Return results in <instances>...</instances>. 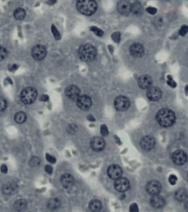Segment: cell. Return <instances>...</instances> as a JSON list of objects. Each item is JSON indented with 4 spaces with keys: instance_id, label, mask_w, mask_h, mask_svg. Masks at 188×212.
<instances>
[{
    "instance_id": "cell-45",
    "label": "cell",
    "mask_w": 188,
    "mask_h": 212,
    "mask_svg": "<svg viewBox=\"0 0 188 212\" xmlns=\"http://www.w3.org/2000/svg\"><path fill=\"white\" fill-rule=\"evenodd\" d=\"M18 69V66L17 65H13L12 66H11V68H10V70H11V71H15L17 69Z\"/></svg>"
},
{
    "instance_id": "cell-34",
    "label": "cell",
    "mask_w": 188,
    "mask_h": 212,
    "mask_svg": "<svg viewBox=\"0 0 188 212\" xmlns=\"http://www.w3.org/2000/svg\"><path fill=\"white\" fill-rule=\"evenodd\" d=\"M167 83L168 85L173 88H174L176 87L177 84L176 82L173 80L172 77L171 76H167Z\"/></svg>"
},
{
    "instance_id": "cell-44",
    "label": "cell",
    "mask_w": 188,
    "mask_h": 212,
    "mask_svg": "<svg viewBox=\"0 0 188 212\" xmlns=\"http://www.w3.org/2000/svg\"><path fill=\"white\" fill-rule=\"evenodd\" d=\"M41 99L42 101H47L49 99V96L46 94H44L41 97Z\"/></svg>"
},
{
    "instance_id": "cell-42",
    "label": "cell",
    "mask_w": 188,
    "mask_h": 212,
    "mask_svg": "<svg viewBox=\"0 0 188 212\" xmlns=\"http://www.w3.org/2000/svg\"><path fill=\"white\" fill-rule=\"evenodd\" d=\"M1 171L2 173H6L8 171V168L6 165H2L1 167Z\"/></svg>"
},
{
    "instance_id": "cell-31",
    "label": "cell",
    "mask_w": 188,
    "mask_h": 212,
    "mask_svg": "<svg viewBox=\"0 0 188 212\" xmlns=\"http://www.w3.org/2000/svg\"><path fill=\"white\" fill-rule=\"evenodd\" d=\"M90 30L93 32H94L95 35H97V36H99V37H101V36H102V35H104L103 31L101 30V29L99 28L96 27H94V26H93V27H91Z\"/></svg>"
},
{
    "instance_id": "cell-21",
    "label": "cell",
    "mask_w": 188,
    "mask_h": 212,
    "mask_svg": "<svg viewBox=\"0 0 188 212\" xmlns=\"http://www.w3.org/2000/svg\"><path fill=\"white\" fill-rule=\"evenodd\" d=\"M61 182L63 187L69 188L73 185L74 182V178L71 175L65 173L62 176L61 178Z\"/></svg>"
},
{
    "instance_id": "cell-41",
    "label": "cell",
    "mask_w": 188,
    "mask_h": 212,
    "mask_svg": "<svg viewBox=\"0 0 188 212\" xmlns=\"http://www.w3.org/2000/svg\"><path fill=\"white\" fill-rule=\"evenodd\" d=\"M46 158L47 160L49 163H54L56 162V158H55L54 157V156H51V155H50L49 154H47L46 155Z\"/></svg>"
},
{
    "instance_id": "cell-26",
    "label": "cell",
    "mask_w": 188,
    "mask_h": 212,
    "mask_svg": "<svg viewBox=\"0 0 188 212\" xmlns=\"http://www.w3.org/2000/svg\"><path fill=\"white\" fill-rule=\"evenodd\" d=\"M89 208L94 212H98L101 208V203L99 200H93L89 204Z\"/></svg>"
},
{
    "instance_id": "cell-32",
    "label": "cell",
    "mask_w": 188,
    "mask_h": 212,
    "mask_svg": "<svg viewBox=\"0 0 188 212\" xmlns=\"http://www.w3.org/2000/svg\"><path fill=\"white\" fill-rule=\"evenodd\" d=\"M7 103L6 99L3 97H0V112L4 111L6 108Z\"/></svg>"
},
{
    "instance_id": "cell-7",
    "label": "cell",
    "mask_w": 188,
    "mask_h": 212,
    "mask_svg": "<svg viewBox=\"0 0 188 212\" xmlns=\"http://www.w3.org/2000/svg\"><path fill=\"white\" fill-rule=\"evenodd\" d=\"M76 101L79 108L84 111L89 109L92 104L91 99L86 95H80Z\"/></svg>"
},
{
    "instance_id": "cell-5",
    "label": "cell",
    "mask_w": 188,
    "mask_h": 212,
    "mask_svg": "<svg viewBox=\"0 0 188 212\" xmlns=\"http://www.w3.org/2000/svg\"><path fill=\"white\" fill-rule=\"evenodd\" d=\"M130 106L129 99L125 96H119L115 99L114 107L118 111H124L128 109Z\"/></svg>"
},
{
    "instance_id": "cell-16",
    "label": "cell",
    "mask_w": 188,
    "mask_h": 212,
    "mask_svg": "<svg viewBox=\"0 0 188 212\" xmlns=\"http://www.w3.org/2000/svg\"><path fill=\"white\" fill-rule=\"evenodd\" d=\"M117 10L122 15H128L131 12V5L128 1L122 0L119 2L117 5Z\"/></svg>"
},
{
    "instance_id": "cell-40",
    "label": "cell",
    "mask_w": 188,
    "mask_h": 212,
    "mask_svg": "<svg viewBox=\"0 0 188 212\" xmlns=\"http://www.w3.org/2000/svg\"><path fill=\"white\" fill-rule=\"evenodd\" d=\"M138 211V206L136 203H133L130 206V212H137Z\"/></svg>"
},
{
    "instance_id": "cell-4",
    "label": "cell",
    "mask_w": 188,
    "mask_h": 212,
    "mask_svg": "<svg viewBox=\"0 0 188 212\" xmlns=\"http://www.w3.org/2000/svg\"><path fill=\"white\" fill-rule=\"evenodd\" d=\"M38 96V91L33 87H27L22 90L20 98L22 102L25 104L34 103Z\"/></svg>"
},
{
    "instance_id": "cell-29",
    "label": "cell",
    "mask_w": 188,
    "mask_h": 212,
    "mask_svg": "<svg viewBox=\"0 0 188 212\" xmlns=\"http://www.w3.org/2000/svg\"><path fill=\"white\" fill-rule=\"evenodd\" d=\"M7 56L8 51L7 49L2 46H0V61L5 60Z\"/></svg>"
},
{
    "instance_id": "cell-48",
    "label": "cell",
    "mask_w": 188,
    "mask_h": 212,
    "mask_svg": "<svg viewBox=\"0 0 188 212\" xmlns=\"http://www.w3.org/2000/svg\"><path fill=\"white\" fill-rule=\"evenodd\" d=\"M185 209H186L187 211H188V202L185 204Z\"/></svg>"
},
{
    "instance_id": "cell-24",
    "label": "cell",
    "mask_w": 188,
    "mask_h": 212,
    "mask_svg": "<svg viewBox=\"0 0 188 212\" xmlns=\"http://www.w3.org/2000/svg\"><path fill=\"white\" fill-rule=\"evenodd\" d=\"M26 207V202L23 199L17 200L14 204V207L16 211H21L24 210Z\"/></svg>"
},
{
    "instance_id": "cell-19",
    "label": "cell",
    "mask_w": 188,
    "mask_h": 212,
    "mask_svg": "<svg viewBox=\"0 0 188 212\" xmlns=\"http://www.w3.org/2000/svg\"><path fill=\"white\" fill-rule=\"evenodd\" d=\"M152 84V78L148 75H144L139 77L138 80L139 86L143 89H148Z\"/></svg>"
},
{
    "instance_id": "cell-1",
    "label": "cell",
    "mask_w": 188,
    "mask_h": 212,
    "mask_svg": "<svg viewBox=\"0 0 188 212\" xmlns=\"http://www.w3.org/2000/svg\"><path fill=\"white\" fill-rule=\"evenodd\" d=\"M156 119L161 126L163 127H169L174 123L175 120V115L171 109H162L159 110L157 114Z\"/></svg>"
},
{
    "instance_id": "cell-11",
    "label": "cell",
    "mask_w": 188,
    "mask_h": 212,
    "mask_svg": "<svg viewBox=\"0 0 188 212\" xmlns=\"http://www.w3.org/2000/svg\"><path fill=\"white\" fill-rule=\"evenodd\" d=\"M146 95L150 100L157 101L161 99L162 92L157 87H150L148 89Z\"/></svg>"
},
{
    "instance_id": "cell-35",
    "label": "cell",
    "mask_w": 188,
    "mask_h": 212,
    "mask_svg": "<svg viewBox=\"0 0 188 212\" xmlns=\"http://www.w3.org/2000/svg\"><path fill=\"white\" fill-rule=\"evenodd\" d=\"M188 32V26L187 25H183L179 30V35L182 36H184Z\"/></svg>"
},
{
    "instance_id": "cell-2",
    "label": "cell",
    "mask_w": 188,
    "mask_h": 212,
    "mask_svg": "<svg viewBox=\"0 0 188 212\" xmlns=\"http://www.w3.org/2000/svg\"><path fill=\"white\" fill-rule=\"evenodd\" d=\"M76 6L80 13L86 15H93L97 8L95 0H78Z\"/></svg>"
},
{
    "instance_id": "cell-8",
    "label": "cell",
    "mask_w": 188,
    "mask_h": 212,
    "mask_svg": "<svg viewBox=\"0 0 188 212\" xmlns=\"http://www.w3.org/2000/svg\"><path fill=\"white\" fill-rule=\"evenodd\" d=\"M187 155L183 150H178L173 153L172 160L175 165H182L187 161Z\"/></svg>"
},
{
    "instance_id": "cell-25",
    "label": "cell",
    "mask_w": 188,
    "mask_h": 212,
    "mask_svg": "<svg viewBox=\"0 0 188 212\" xmlns=\"http://www.w3.org/2000/svg\"><path fill=\"white\" fill-rule=\"evenodd\" d=\"M13 15L15 19L18 20H21L24 18L26 15V12L24 9L22 8H18L15 10Z\"/></svg>"
},
{
    "instance_id": "cell-33",
    "label": "cell",
    "mask_w": 188,
    "mask_h": 212,
    "mask_svg": "<svg viewBox=\"0 0 188 212\" xmlns=\"http://www.w3.org/2000/svg\"><path fill=\"white\" fill-rule=\"evenodd\" d=\"M51 30H52V32L53 35H54V37L55 38V39L57 40L59 39L60 38H61V35L59 34L58 30H57V28L55 27V26L52 25V28H51Z\"/></svg>"
},
{
    "instance_id": "cell-17",
    "label": "cell",
    "mask_w": 188,
    "mask_h": 212,
    "mask_svg": "<svg viewBox=\"0 0 188 212\" xmlns=\"http://www.w3.org/2000/svg\"><path fill=\"white\" fill-rule=\"evenodd\" d=\"M90 145L94 150L101 151L104 148L105 143L104 139L102 138L96 137L92 139V140H91Z\"/></svg>"
},
{
    "instance_id": "cell-15",
    "label": "cell",
    "mask_w": 188,
    "mask_h": 212,
    "mask_svg": "<svg viewBox=\"0 0 188 212\" xmlns=\"http://www.w3.org/2000/svg\"><path fill=\"white\" fill-rule=\"evenodd\" d=\"M129 50L131 55L134 58H140L144 53L143 47L139 43L133 44L130 46Z\"/></svg>"
},
{
    "instance_id": "cell-13",
    "label": "cell",
    "mask_w": 188,
    "mask_h": 212,
    "mask_svg": "<svg viewBox=\"0 0 188 212\" xmlns=\"http://www.w3.org/2000/svg\"><path fill=\"white\" fill-rule=\"evenodd\" d=\"M155 139L152 137L147 135L143 137L140 140V145L143 150L148 151L151 150L155 146Z\"/></svg>"
},
{
    "instance_id": "cell-3",
    "label": "cell",
    "mask_w": 188,
    "mask_h": 212,
    "mask_svg": "<svg viewBox=\"0 0 188 212\" xmlns=\"http://www.w3.org/2000/svg\"><path fill=\"white\" fill-rule=\"evenodd\" d=\"M79 56L80 59L84 61H92L96 56V50L91 44L83 45L79 48Z\"/></svg>"
},
{
    "instance_id": "cell-30",
    "label": "cell",
    "mask_w": 188,
    "mask_h": 212,
    "mask_svg": "<svg viewBox=\"0 0 188 212\" xmlns=\"http://www.w3.org/2000/svg\"><path fill=\"white\" fill-rule=\"evenodd\" d=\"M29 163L30 165L31 166L36 167V166H38L39 165L40 163V160L39 158L34 156L30 159Z\"/></svg>"
},
{
    "instance_id": "cell-6",
    "label": "cell",
    "mask_w": 188,
    "mask_h": 212,
    "mask_svg": "<svg viewBox=\"0 0 188 212\" xmlns=\"http://www.w3.org/2000/svg\"><path fill=\"white\" fill-rule=\"evenodd\" d=\"M46 49L42 45H36L33 48L31 51L32 56L36 60H41L44 59L46 55Z\"/></svg>"
},
{
    "instance_id": "cell-20",
    "label": "cell",
    "mask_w": 188,
    "mask_h": 212,
    "mask_svg": "<svg viewBox=\"0 0 188 212\" xmlns=\"http://www.w3.org/2000/svg\"><path fill=\"white\" fill-rule=\"evenodd\" d=\"M151 206L155 208L162 207L165 204V201L162 197L158 194L154 195L150 200Z\"/></svg>"
},
{
    "instance_id": "cell-14",
    "label": "cell",
    "mask_w": 188,
    "mask_h": 212,
    "mask_svg": "<svg viewBox=\"0 0 188 212\" xmlns=\"http://www.w3.org/2000/svg\"><path fill=\"white\" fill-rule=\"evenodd\" d=\"M107 174L109 177L116 180L120 177L122 174V170L121 168L117 165H112L109 167L107 170Z\"/></svg>"
},
{
    "instance_id": "cell-47",
    "label": "cell",
    "mask_w": 188,
    "mask_h": 212,
    "mask_svg": "<svg viewBox=\"0 0 188 212\" xmlns=\"http://www.w3.org/2000/svg\"><path fill=\"white\" fill-rule=\"evenodd\" d=\"M185 93L188 94V85L186 86V87L185 88Z\"/></svg>"
},
{
    "instance_id": "cell-28",
    "label": "cell",
    "mask_w": 188,
    "mask_h": 212,
    "mask_svg": "<svg viewBox=\"0 0 188 212\" xmlns=\"http://www.w3.org/2000/svg\"><path fill=\"white\" fill-rule=\"evenodd\" d=\"M61 205V202L57 198H52L50 199L48 203V208L50 209L54 210L59 207Z\"/></svg>"
},
{
    "instance_id": "cell-39",
    "label": "cell",
    "mask_w": 188,
    "mask_h": 212,
    "mask_svg": "<svg viewBox=\"0 0 188 212\" xmlns=\"http://www.w3.org/2000/svg\"><path fill=\"white\" fill-rule=\"evenodd\" d=\"M146 11L148 12V13H150L151 15H155L157 12V9L155 7H149L146 8Z\"/></svg>"
},
{
    "instance_id": "cell-12",
    "label": "cell",
    "mask_w": 188,
    "mask_h": 212,
    "mask_svg": "<svg viewBox=\"0 0 188 212\" xmlns=\"http://www.w3.org/2000/svg\"><path fill=\"white\" fill-rule=\"evenodd\" d=\"M65 94L69 99L72 100L77 101L80 96V90L77 86L71 85L66 89Z\"/></svg>"
},
{
    "instance_id": "cell-43",
    "label": "cell",
    "mask_w": 188,
    "mask_h": 212,
    "mask_svg": "<svg viewBox=\"0 0 188 212\" xmlns=\"http://www.w3.org/2000/svg\"><path fill=\"white\" fill-rule=\"evenodd\" d=\"M45 171L48 173H51L52 172V168L49 165H47L45 166Z\"/></svg>"
},
{
    "instance_id": "cell-18",
    "label": "cell",
    "mask_w": 188,
    "mask_h": 212,
    "mask_svg": "<svg viewBox=\"0 0 188 212\" xmlns=\"http://www.w3.org/2000/svg\"><path fill=\"white\" fill-rule=\"evenodd\" d=\"M18 190V185L15 182H8L5 184L2 188V192L5 195H11Z\"/></svg>"
},
{
    "instance_id": "cell-37",
    "label": "cell",
    "mask_w": 188,
    "mask_h": 212,
    "mask_svg": "<svg viewBox=\"0 0 188 212\" xmlns=\"http://www.w3.org/2000/svg\"><path fill=\"white\" fill-rule=\"evenodd\" d=\"M100 131H101V134L102 135H104V136H106V135H107L109 134L108 129H107V127L105 125H101Z\"/></svg>"
},
{
    "instance_id": "cell-38",
    "label": "cell",
    "mask_w": 188,
    "mask_h": 212,
    "mask_svg": "<svg viewBox=\"0 0 188 212\" xmlns=\"http://www.w3.org/2000/svg\"><path fill=\"white\" fill-rule=\"evenodd\" d=\"M112 39H113L114 42L118 43L120 41V33L119 32L114 33L112 35Z\"/></svg>"
},
{
    "instance_id": "cell-23",
    "label": "cell",
    "mask_w": 188,
    "mask_h": 212,
    "mask_svg": "<svg viewBox=\"0 0 188 212\" xmlns=\"http://www.w3.org/2000/svg\"><path fill=\"white\" fill-rule=\"evenodd\" d=\"M131 12L134 15H141L143 12V7L138 2H135L131 5Z\"/></svg>"
},
{
    "instance_id": "cell-10",
    "label": "cell",
    "mask_w": 188,
    "mask_h": 212,
    "mask_svg": "<svg viewBox=\"0 0 188 212\" xmlns=\"http://www.w3.org/2000/svg\"><path fill=\"white\" fill-rule=\"evenodd\" d=\"M146 191L151 195L154 196L158 194L161 190V185L157 181H152L146 185Z\"/></svg>"
},
{
    "instance_id": "cell-9",
    "label": "cell",
    "mask_w": 188,
    "mask_h": 212,
    "mask_svg": "<svg viewBox=\"0 0 188 212\" xmlns=\"http://www.w3.org/2000/svg\"><path fill=\"white\" fill-rule=\"evenodd\" d=\"M130 183L128 180L125 178L120 177L116 179L114 182V187L117 191L123 192L128 189Z\"/></svg>"
},
{
    "instance_id": "cell-46",
    "label": "cell",
    "mask_w": 188,
    "mask_h": 212,
    "mask_svg": "<svg viewBox=\"0 0 188 212\" xmlns=\"http://www.w3.org/2000/svg\"><path fill=\"white\" fill-rule=\"evenodd\" d=\"M56 0H48L47 3L50 5H53L56 3Z\"/></svg>"
},
{
    "instance_id": "cell-36",
    "label": "cell",
    "mask_w": 188,
    "mask_h": 212,
    "mask_svg": "<svg viewBox=\"0 0 188 212\" xmlns=\"http://www.w3.org/2000/svg\"><path fill=\"white\" fill-rule=\"evenodd\" d=\"M168 181H169V182L170 183L171 185H175L176 183V182H177V177L176 176H175L174 175H171L169 177Z\"/></svg>"
},
{
    "instance_id": "cell-22",
    "label": "cell",
    "mask_w": 188,
    "mask_h": 212,
    "mask_svg": "<svg viewBox=\"0 0 188 212\" xmlns=\"http://www.w3.org/2000/svg\"><path fill=\"white\" fill-rule=\"evenodd\" d=\"M176 199L179 202H183L187 198V193L184 189H179L175 193Z\"/></svg>"
},
{
    "instance_id": "cell-27",
    "label": "cell",
    "mask_w": 188,
    "mask_h": 212,
    "mask_svg": "<svg viewBox=\"0 0 188 212\" xmlns=\"http://www.w3.org/2000/svg\"><path fill=\"white\" fill-rule=\"evenodd\" d=\"M15 120L17 123H23L26 120V115L23 112H19L15 114Z\"/></svg>"
}]
</instances>
